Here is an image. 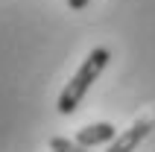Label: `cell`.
I'll list each match as a JSON object with an SVG mask.
<instances>
[{"mask_svg":"<svg viewBox=\"0 0 155 152\" xmlns=\"http://www.w3.org/2000/svg\"><path fill=\"white\" fill-rule=\"evenodd\" d=\"M149 129H152V120H138L135 126H129L123 135H117L108 146V152H135V146L149 135Z\"/></svg>","mask_w":155,"mask_h":152,"instance_id":"cell-2","label":"cell"},{"mask_svg":"<svg viewBox=\"0 0 155 152\" xmlns=\"http://www.w3.org/2000/svg\"><path fill=\"white\" fill-rule=\"evenodd\" d=\"M50 152H88V149L79 146L76 140H68V137H53L50 140Z\"/></svg>","mask_w":155,"mask_h":152,"instance_id":"cell-4","label":"cell"},{"mask_svg":"<svg viewBox=\"0 0 155 152\" xmlns=\"http://www.w3.org/2000/svg\"><path fill=\"white\" fill-rule=\"evenodd\" d=\"M114 137H117V135H114V126H111V123H91V126L79 129L76 144L85 146V149H91V146H100V144H111Z\"/></svg>","mask_w":155,"mask_h":152,"instance_id":"cell-3","label":"cell"},{"mask_svg":"<svg viewBox=\"0 0 155 152\" xmlns=\"http://www.w3.org/2000/svg\"><path fill=\"white\" fill-rule=\"evenodd\" d=\"M108 59H111V53L105 50V47H97V50L88 53V59L82 61V68L73 73V79L64 85V91H61V97H59V111L61 114H73V111L79 108L82 97H85L88 88L100 79V73L105 70Z\"/></svg>","mask_w":155,"mask_h":152,"instance_id":"cell-1","label":"cell"},{"mask_svg":"<svg viewBox=\"0 0 155 152\" xmlns=\"http://www.w3.org/2000/svg\"><path fill=\"white\" fill-rule=\"evenodd\" d=\"M88 3H91V0H68V6H70V9H76V12H79V9H85Z\"/></svg>","mask_w":155,"mask_h":152,"instance_id":"cell-5","label":"cell"}]
</instances>
